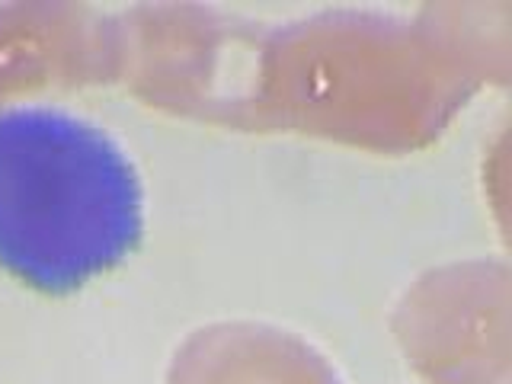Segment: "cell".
<instances>
[{
  "label": "cell",
  "mask_w": 512,
  "mask_h": 384,
  "mask_svg": "<svg viewBox=\"0 0 512 384\" xmlns=\"http://www.w3.org/2000/svg\"><path fill=\"white\" fill-rule=\"evenodd\" d=\"M141 237V186L109 135L45 106L0 112V266L71 292Z\"/></svg>",
  "instance_id": "1"
}]
</instances>
